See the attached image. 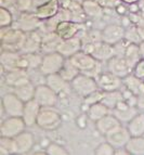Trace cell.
<instances>
[{"label": "cell", "mask_w": 144, "mask_h": 155, "mask_svg": "<svg viewBox=\"0 0 144 155\" xmlns=\"http://www.w3.org/2000/svg\"><path fill=\"white\" fill-rule=\"evenodd\" d=\"M70 62L77 67L80 73L97 78L103 72L101 68V63L91 54L85 51H79L70 58Z\"/></svg>", "instance_id": "6da1fadb"}, {"label": "cell", "mask_w": 144, "mask_h": 155, "mask_svg": "<svg viewBox=\"0 0 144 155\" xmlns=\"http://www.w3.org/2000/svg\"><path fill=\"white\" fill-rule=\"evenodd\" d=\"M46 84L49 86L54 92L57 93V96H60V94H66V93H68L72 90L70 83L62 77L60 75V73L46 76Z\"/></svg>", "instance_id": "2e32d148"}, {"label": "cell", "mask_w": 144, "mask_h": 155, "mask_svg": "<svg viewBox=\"0 0 144 155\" xmlns=\"http://www.w3.org/2000/svg\"><path fill=\"white\" fill-rule=\"evenodd\" d=\"M121 125L123 124L117 119V117L111 113L107 114L106 116L101 118L100 120H98V122H95L97 130H98L101 134H103L104 137H105L106 134H111L113 130L117 129V128L120 127Z\"/></svg>", "instance_id": "ffe728a7"}, {"label": "cell", "mask_w": 144, "mask_h": 155, "mask_svg": "<svg viewBox=\"0 0 144 155\" xmlns=\"http://www.w3.org/2000/svg\"><path fill=\"white\" fill-rule=\"evenodd\" d=\"M136 109L140 112H144V93L136 97Z\"/></svg>", "instance_id": "60d3db41"}, {"label": "cell", "mask_w": 144, "mask_h": 155, "mask_svg": "<svg viewBox=\"0 0 144 155\" xmlns=\"http://www.w3.org/2000/svg\"><path fill=\"white\" fill-rule=\"evenodd\" d=\"M14 140V149L15 154H27L35 147V137L29 131L24 130L18 136L13 138Z\"/></svg>", "instance_id": "4fadbf2b"}, {"label": "cell", "mask_w": 144, "mask_h": 155, "mask_svg": "<svg viewBox=\"0 0 144 155\" xmlns=\"http://www.w3.org/2000/svg\"><path fill=\"white\" fill-rule=\"evenodd\" d=\"M79 73H80L79 70L70 62V60L66 59L64 65H63V67H62V70L60 71V75L64 78V79H66L67 81H70H70H72Z\"/></svg>", "instance_id": "d6a6232c"}, {"label": "cell", "mask_w": 144, "mask_h": 155, "mask_svg": "<svg viewBox=\"0 0 144 155\" xmlns=\"http://www.w3.org/2000/svg\"><path fill=\"white\" fill-rule=\"evenodd\" d=\"M21 59V53L15 51H5L1 54V65L5 68L10 70H16L18 68V62Z\"/></svg>", "instance_id": "83f0119b"}, {"label": "cell", "mask_w": 144, "mask_h": 155, "mask_svg": "<svg viewBox=\"0 0 144 155\" xmlns=\"http://www.w3.org/2000/svg\"><path fill=\"white\" fill-rule=\"evenodd\" d=\"M132 73L139 78H141V79H144V58H142L139 62L134 65Z\"/></svg>", "instance_id": "f35d334b"}, {"label": "cell", "mask_w": 144, "mask_h": 155, "mask_svg": "<svg viewBox=\"0 0 144 155\" xmlns=\"http://www.w3.org/2000/svg\"><path fill=\"white\" fill-rule=\"evenodd\" d=\"M101 38H102V41L114 46L125 40V28L123 26L117 25V24L107 25L101 31Z\"/></svg>", "instance_id": "7c38bea8"}, {"label": "cell", "mask_w": 144, "mask_h": 155, "mask_svg": "<svg viewBox=\"0 0 144 155\" xmlns=\"http://www.w3.org/2000/svg\"><path fill=\"white\" fill-rule=\"evenodd\" d=\"M103 96H104V91L98 89L97 91L90 93L89 96L83 98V103H85L87 106H90L94 103H98V102H102Z\"/></svg>", "instance_id": "d590c367"}, {"label": "cell", "mask_w": 144, "mask_h": 155, "mask_svg": "<svg viewBox=\"0 0 144 155\" xmlns=\"http://www.w3.org/2000/svg\"><path fill=\"white\" fill-rule=\"evenodd\" d=\"M139 48H140V51H141L142 58H144V40L139 44Z\"/></svg>", "instance_id": "7bdbcfd3"}, {"label": "cell", "mask_w": 144, "mask_h": 155, "mask_svg": "<svg viewBox=\"0 0 144 155\" xmlns=\"http://www.w3.org/2000/svg\"><path fill=\"white\" fill-rule=\"evenodd\" d=\"M35 91H36V86L34 85L31 79L28 81H25L21 85L13 87V92L20 99H22L24 102L33 100L35 97Z\"/></svg>", "instance_id": "603a6c76"}, {"label": "cell", "mask_w": 144, "mask_h": 155, "mask_svg": "<svg viewBox=\"0 0 144 155\" xmlns=\"http://www.w3.org/2000/svg\"><path fill=\"white\" fill-rule=\"evenodd\" d=\"M1 104H2L3 111L8 116H22L23 115L25 102L18 98L14 92L5 94L1 100Z\"/></svg>", "instance_id": "52a82bcc"}, {"label": "cell", "mask_w": 144, "mask_h": 155, "mask_svg": "<svg viewBox=\"0 0 144 155\" xmlns=\"http://www.w3.org/2000/svg\"><path fill=\"white\" fill-rule=\"evenodd\" d=\"M107 71L120 78L126 77L130 73H132V68L123 55H114L108 60Z\"/></svg>", "instance_id": "30bf717a"}, {"label": "cell", "mask_w": 144, "mask_h": 155, "mask_svg": "<svg viewBox=\"0 0 144 155\" xmlns=\"http://www.w3.org/2000/svg\"><path fill=\"white\" fill-rule=\"evenodd\" d=\"M70 87H72V90L81 98H86L90 93L99 89L97 79L82 73H79L70 81Z\"/></svg>", "instance_id": "7a4b0ae2"}, {"label": "cell", "mask_w": 144, "mask_h": 155, "mask_svg": "<svg viewBox=\"0 0 144 155\" xmlns=\"http://www.w3.org/2000/svg\"><path fill=\"white\" fill-rule=\"evenodd\" d=\"M143 80H144V79H143Z\"/></svg>", "instance_id": "f6af8a7d"}, {"label": "cell", "mask_w": 144, "mask_h": 155, "mask_svg": "<svg viewBox=\"0 0 144 155\" xmlns=\"http://www.w3.org/2000/svg\"><path fill=\"white\" fill-rule=\"evenodd\" d=\"M95 79L98 83L99 89L104 91V92L119 90L123 86V78L114 75L113 73L108 72V71L102 72Z\"/></svg>", "instance_id": "9c48e42d"}, {"label": "cell", "mask_w": 144, "mask_h": 155, "mask_svg": "<svg viewBox=\"0 0 144 155\" xmlns=\"http://www.w3.org/2000/svg\"><path fill=\"white\" fill-rule=\"evenodd\" d=\"M26 124L22 116H8L0 125L1 137L15 138L26 129Z\"/></svg>", "instance_id": "8992f818"}, {"label": "cell", "mask_w": 144, "mask_h": 155, "mask_svg": "<svg viewBox=\"0 0 144 155\" xmlns=\"http://www.w3.org/2000/svg\"><path fill=\"white\" fill-rule=\"evenodd\" d=\"M82 10L89 18H98L102 15V7L97 0H86L82 3Z\"/></svg>", "instance_id": "1f68e13d"}, {"label": "cell", "mask_w": 144, "mask_h": 155, "mask_svg": "<svg viewBox=\"0 0 144 155\" xmlns=\"http://www.w3.org/2000/svg\"><path fill=\"white\" fill-rule=\"evenodd\" d=\"M95 154L98 155H113L115 154V147L106 140L105 142L101 143L94 151Z\"/></svg>", "instance_id": "74e56055"}, {"label": "cell", "mask_w": 144, "mask_h": 155, "mask_svg": "<svg viewBox=\"0 0 144 155\" xmlns=\"http://www.w3.org/2000/svg\"><path fill=\"white\" fill-rule=\"evenodd\" d=\"M80 31H81L80 24L73 21H66V20L60 21L54 29V31L57 34V36L61 39H68L77 36Z\"/></svg>", "instance_id": "e0dca14e"}, {"label": "cell", "mask_w": 144, "mask_h": 155, "mask_svg": "<svg viewBox=\"0 0 144 155\" xmlns=\"http://www.w3.org/2000/svg\"><path fill=\"white\" fill-rule=\"evenodd\" d=\"M65 61H66V58L63 57L57 51L44 53L38 70L40 72V74H42L44 76L57 74V73H60V71L62 70Z\"/></svg>", "instance_id": "3957f363"}, {"label": "cell", "mask_w": 144, "mask_h": 155, "mask_svg": "<svg viewBox=\"0 0 144 155\" xmlns=\"http://www.w3.org/2000/svg\"><path fill=\"white\" fill-rule=\"evenodd\" d=\"M39 20L40 18H37L36 14L31 15V14H25V15L21 16L20 18V31H33L34 29L37 28V26L39 25Z\"/></svg>", "instance_id": "4dcf8cb0"}, {"label": "cell", "mask_w": 144, "mask_h": 155, "mask_svg": "<svg viewBox=\"0 0 144 155\" xmlns=\"http://www.w3.org/2000/svg\"><path fill=\"white\" fill-rule=\"evenodd\" d=\"M115 9H116V11H117V13H119V14H125V13L127 12L126 7H125L123 5H121V3H119Z\"/></svg>", "instance_id": "b9f144b4"}, {"label": "cell", "mask_w": 144, "mask_h": 155, "mask_svg": "<svg viewBox=\"0 0 144 155\" xmlns=\"http://www.w3.org/2000/svg\"><path fill=\"white\" fill-rule=\"evenodd\" d=\"M139 112L140 111L136 109V106L129 105L125 100L121 101L115 109L112 110V114L117 117L121 124H128Z\"/></svg>", "instance_id": "9a60e30c"}, {"label": "cell", "mask_w": 144, "mask_h": 155, "mask_svg": "<svg viewBox=\"0 0 144 155\" xmlns=\"http://www.w3.org/2000/svg\"><path fill=\"white\" fill-rule=\"evenodd\" d=\"M59 12V1L57 0H48L44 5L37 8L36 15L40 20L52 18Z\"/></svg>", "instance_id": "cb8c5ba5"}, {"label": "cell", "mask_w": 144, "mask_h": 155, "mask_svg": "<svg viewBox=\"0 0 144 155\" xmlns=\"http://www.w3.org/2000/svg\"><path fill=\"white\" fill-rule=\"evenodd\" d=\"M125 147L129 155H144V136L131 137Z\"/></svg>", "instance_id": "f546056e"}, {"label": "cell", "mask_w": 144, "mask_h": 155, "mask_svg": "<svg viewBox=\"0 0 144 155\" xmlns=\"http://www.w3.org/2000/svg\"><path fill=\"white\" fill-rule=\"evenodd\" d=\"M102 8H116L120 3V0H97Z\"/></svg>", "instance_id": "ab89813d"}, {"label": "cell", "mask_w": 144, "mask_h": 155, "mask_svg": "<svg viewBox=\"0 0 144 155\" xmlns=\"http://www.w3.org/2000/svg\"><path fill=\"white\" fill-rule=\"evenodd\" d=\"M123 2L125 3H129V5H132V3H138L140 0H121Z\"/></svg>", "instance_id": "ee69618b"}, {"label": "cell", "mask_w": 144, "mask_h": 155, "mask_svg": "<svg viewBox=\"0 0 144 155\" xmlns=\"http://www.w3.org/2000/svg\"><path fill=\"white\" fill-rule=\"evenodd\" d=\"M105 138L115 149H119V147H126V144L128 143L129 140H130L131 136L129 134L127 127H123L121 125L117 129L113 130L111 134H106Z\"/></svg>", "instance_id": "ac0fdd59"}, {"label": "cell", "mask_w": 144, "mask_h": 155, "mask_svg": "<svg viewBox=\"0 0 144 155\" xmlns=\"http://www.w3.org/2000/svg\"><path fill=\"white\" fill-rule=\"evenodd\" d=\"M127 129L131 137L144 136V113L139 112L136 116L127 124Z\"/></svg>", "instance_id": "d4e9b609"}, {"label": "cell", "mask_w": 144, "mask_h": 155, "mask_svg": "<svg viewBox=\"0 0 144 155\" xmlns=\"http://www.w3.org/2000/svg\"><path fill=\"white\" fill-rule=\"evenodd\" d=\"M62 117L53 107H41L37 124L44 130H54L61 126Z\"/></svg>", "instance_id": "5b68a950"}, {"label": "cell", "mask_w": 144, "mask_h": 155, "mask_svg": "<svg viewBox=\"0 0 144 155\" xmlns=\"http://www.w3.org/2000/svg\"><path fill=\"white\" fill-rule=\"evenodd\" d=\"M12 23H13V18L10 11L5 8L0 9V26H1V28L10 27L12 25Z\"/></svg>", "instance_id": "e575fe53"}, {"label": "cell", "mask_w": 144, "mask_h": 155, "mask_svg": "<svg viewBox=\"0 0 144 155\" xmlns=\"http://www.w3.org/2000/svg\"><path fill=\"white\" fill-rule=\"evenodd\" d=\"M57 93L54 92L47 84L36 86L34 99L38 102L41 107H53L57 102Z\"/></svg>", "instance_id": "ba28073f"}, {"label": "cell", "mask_w": 144, "mask_h": 155, "mask_svg": "<svg viewBox=\"0 0 144 155\" xmlns=\"http://www.w3.org/2000/svg\"><path fill=\"white\" fill-rule=\"evenodd\" d=\"M40 110H41V106L39 105V103L35 99L25 102L22 118L24 119L26 126L31 127L37 124V119H38V115L40 113Z\"/></svg>", "instance_id": "d6986e66"}, {"label": "cell", "mask_w": 144, "mask_h": 155, "mask_svg": "<svg viewBox=\"0 0 144 155\" xmlns=\"http://www.w3.org/2000/svg\"><path fill=\"white\" fill-rule=\"evenodd\" d=\"M41 42H42V39L40 38L38 34L31 31L28 36L25 37V40H24V44L22 46L21 52L23 54L38 52L41 49Z\"/></svg>", "instance_id": "7402d4cb"}, {"label": "cell", "mask_w": 144, "mask_h": 155, "mask_svg": "<svg viewBox=\"0 0 144 155\" xmlns=\"http://www.w3.org/2000/svg\"><path fill=\"white\" fill-rule=\"evenodd\" d=\"M26 35H24V31L16 28H9L8 33L3 34L2 42L5 46H8L9 50H21L24 44Z\"/></svg>", "instance_id": "5bb4252c"}, {"label": "cell", "mask_w": 144, "mask_h": 155, "mask_svg": "<svg viewBox=\"0 0 144 155\" xmlns=\"http://www.w3.org/2000/svg\"><path fill=\"white\" fill-rule=\"evenodd\" d=\"M82 51L91 54L94 59H97L100 62H104V61L107 62L112 57L115 55L114 46L106 44L104 41L82 44Z\"/></svg>", "instance_id": "277c9868"}, {"label": "cell", "mask_w": 144, "mask_h": 155, "mask_svg": "<svg viewBox=\"0 0 144 155\" xmlns=\"http://www.w3.org/2000/svg\"><path fill=\"white\" fill-rule=\"evenodd\" d=\"M0 152L2 154H15L13 138L1 137L0 136Z\"/></svg>", "instance_id": "836d02e7"}, {"label": "cell", "mask_w": 144, "mask_h": 155, "mask_svg": "<svg viewBox=\"0 0 144 155\" xmlns=\"http://www.w3.org/2000/svg\"><path fill=\"white\" fill-rule=\"evenodd\" d=\"M46 154H48V155H67L68 152H67L66 149H65L64 147H62L61 144L52 142L46 147Z\"/></svg>", "instance_id": "8d00e7d4"}, {"label": "cell", "mask_w": 144, "mask_h": 155, "mask_svg": "<svg viewBox=\"0 0 144 155\" xmlns=\"http://www.w3.org/2000/svg\"><path fill=\"white\" fill-rule=\"evenodd\" d=\"M82 50V39L80 37L75 36L68 39H62L59 46L57 48V51L60 52L63 57L66 59H70L77 52Z\"/></svg>", "instance_id": "8fae6325"}, {"label": "cell", "mask_w": 144, "mask_h": 155, "mask_svg": "<svg viewBox=\"0 0 144 155\" xmlns=\"http://www.w3.org/2000/svg\"><path fill=\"white\" fill-rule=\"evenodd\" d=\"M121 101H123V91L120 89L114 91H106V92H104V96H103L102 99V102L111 111L113 109H115Z\"/></svg>", "instance_id": "f1b7e54d"}, {"label": "cell", "mask_w": 144, "mask_h": 155, "mask_svg": "<svg viewBox=\"0 0 144 155\" xmlns=\"http://www.w3.org/2000/svg\"><path fill=\"white\" fill-rule=\"evenodd\" d=\"M123 57L127 60V62L129 63L130 67L133 70L134 65L139 62L140 60L142 59L141 51H140L139 45L138 44H129L127 45L126 50H125V53H123Z\"/></svg>", "instance_id": "4316f807"}, {"label": "cell", "mask_w": 144, "mask_h": 155, "mask_svg": "<svg viewBox=\"0 0 144 155\" xmlns=\"http://www.w3.org/2000/svg\"><path fill=\"white\" fill-rule=\"evenodd\" d=\"M111 112H112L111 110L108 109L103 102H98V103H94V104H92V105L88 106L87 115L91 120L98 122V120H100L101 118L106 116V115L110 114Z\"/></svg>", "instance_id": "484cf974"}, {"label": "cell", "mask_w": 144, "mask_h": 155, "mask_svg": "<svg viewBox=\"0 0 144 155\" xmlns=\"http://www.w3.org/2000/svg\"><path fill=\"white\" fill-rule=\"evenodd\" d=\"M123 87L138 97L144 93V80L136 76L133 73H130L129 75L123 78Z\"/></svg>", "instance_id": "44dd1931"}]
</instances>
